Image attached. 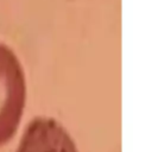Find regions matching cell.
I'll use <instances>...</instances> for the list:
<instances>
[{"label":"cell","mask_w":152,"mask_h":152,"mask_svg":"<svg viewBox=\"0 0 152 152\" xmlns=\"http://www.w3.org/2000/svg\"><path fill=\"white\" fill-rule=\"evenodd\" d=\"M26 101V80L14 51L0 42V146L15 134Z\"/></svg>","instance_id":"6da1fadb"},{"label":"cell","mask_w":152,"mask_h":152,"mask_svg":"<svg viewBox=\"0 0 152 152\" xmlns=\"http://www.w3.org/2000/svg\"><path fill=\"white\" fill-rule=\"evenodd\" d=\"M17 152H78V150L59 121L49 116H37L25 128Z\"/></svg>","instance_id":"7a4b0ae2"}]
</instances>
